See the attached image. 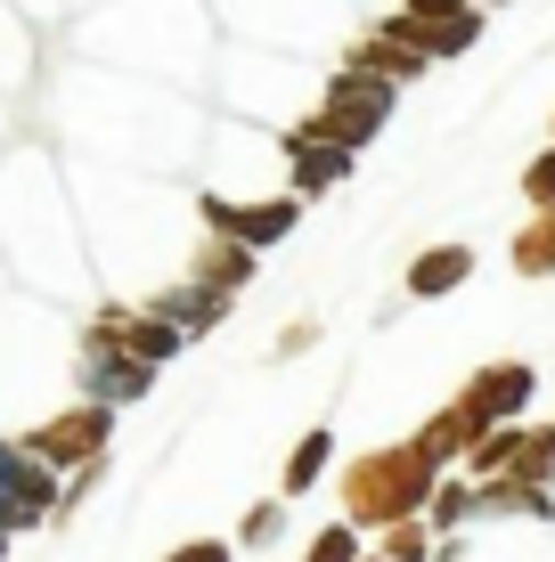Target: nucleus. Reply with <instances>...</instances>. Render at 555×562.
Instances as JSON below:
<instances>
[{"instance_id":"7","label":"nucleus","mask_w":555,"mask_h":562,"mask_svg":"<svg viewBox=\"0 0 555 562\" xmlns=\"http://www.w3.org/2000/svg\"><path fill=\"white\" fill-rule=\"evenodd\" d=\"M409 16H425V25H457V16H474V0H409Z\"/></svg>"},{"instance_id":"3","label":"nucleus","mask_w":555,"mask_h":562,"mask_svg":"<svg viewBox=\"0 0 555 562\" xmlns=\"http://www.w3.org/2000/svg\"><path fill=\"white\" fill-rule=\"evenodd\" d=\"M474 278V254L466 245H433V254H417V269H409V294H449V285H466Z\"/></svg>"},{"instance_id":"1","label":"nucleus","mask_w":555,"mask_h":562,"mask_svg":"<svg viewBox=\"0 0 555 562\" xmlns=\"http://www.w3.org/2000/svg\"><path fill=\"white\" fill-rule=\"evenodd\" d=\"M385 114H392V82H376V74H343V82L328 90V106L311 114V131L335 139V147H359V139L385 131Z\"/></svg>"},{"instance_id":"5","label":"nucleus","mask_w":555,"mask_h":562,"mask_svg":"<svg viewBox=\"0 0 555 562\" xmlns=\"http://www.w3.org/2000/svg\"><path fill=\"white\" fill-rule=\"evenodd\" d=\"M514 269H523V278H555V212H540V221L514 237Z\"/></svg>"},{"instance_id":"6","label":"nucleus","mask_w":555,"mask_h":562,"mask_svg":"<svg viewBox=\"0 0 555 562\" xmlns=\"http://www.w3.org/2000/svg\"><path fill=\"white\" fill-rule=\"evenodd\" d=\"M523 196H531V204H540V212H555V147H547V155H540V164H531V171H523Z\"/></svg>"},{"instance_id":"4","label":"nucleus","mask_w":555,"mask_h":562,"mask_svg":"<svg viewBox=\"0 0 555 562\" xmlns=\"http://www.w3.org/2000/svg\"><path fill=\"white\" fill-rule=\"evenodd\" d=\"M523 400H531V367H490V375L466 392V408L474 416H507V408H523Z\"/></svg>"},{"instance_id":"2","label":"nucleus","mask_w":555,"mask_h":562,"mask_svg":"<svg viewBox=\"0 0 555 562\" xmlns=\"http://www.w3.org/2000/svg\"><path fill=\"white\" fill-rule=\"evenodd\" d=\"M204 221L221 228V237H237V245H278L286 228H295V204H204Z\"/></svg>"}]
</instances>
